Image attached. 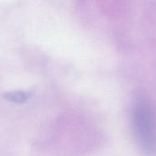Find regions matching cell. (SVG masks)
<instances>
[{
    "mask_svg": "<svg viewBox=\"0 0 156 156\" xmlns=\"http://www.w3.org/2000/svg\"><path fill=\"white\" fill-rule=\"evenodd\" d=\"M133 129L142 148L147 153L156 150V118L151 104L140 99L134 105L133 112Z\"/></svg>",
    "mask_w": 156,
    "mask_h": 156,
    "instance_id": "6da1fadb",
    "label": "cell"
},
{
    "mask_svg": "<svg viewBox=\"0 0 156 156\" xmlns=\"http://www.w3.org/2000/svg\"><path fill=\"white\" fill-rule=\"evenodd\" d=\"M32 96V91L15 90L5 94V99L14 103H25Z\"/></svg>",
    "mask_w": 156,
    "mask_h": 156,
    "instance_id": "7a4b0ae2",
    "label": "cell"
}]
</instances>
